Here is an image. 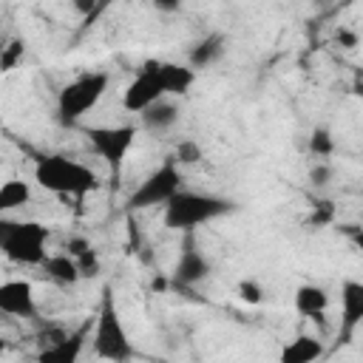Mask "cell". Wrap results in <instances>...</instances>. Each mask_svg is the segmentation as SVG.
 Masks as SVG:
<instances>
[{
    "mask_svg": "<svg viewBox=\"0 0 363 363\" xmlns=\"http://www.w3.org/2000/svg\"><path fill=\"white\" fill-rule=\"evenodd\" d=\"M162 210H164L162 218H164L167 230L193 233L196 227H201L207 221L230 216L235 210V201L227 196H218V193H201V190H184L182 187L164 201Z\"/></svg>",
    "mask_w": 363,
    "mask_h": 363,
    "instance_id": "cell-1",
    "label": "cell"
},
{
    "mask_svg": "<svg viewBox=\"0 0 363 363\" xmlns=\"http://www.w3.org/2000/svg\"><path fill=\"white\" fill-rule=\"evenodd\" d=\"M34 182L48 193L74 196V199H82V196L99 190V176L88 164H82L77 159H68L62 153H51V156L37 159Z\"/></svg>",
    "mask_w": 363,
    "mask_h": 363,
    "instance_id": "cell-2",
    "label": "cell"
},
{
    "mask_svg": "<svg viewBox=\"0 0 363 363\" xmlns=\"http://www.w3.org/2000/svg\"><path fill=\"white\" fill-rule=\"evenodd\" d=\"M48 227L34 218H6L0 216V255H6L11 264L23 267H40L45 261V244H48Z\"/></svg>",
    "mask_w": 363,
    "mask_h": 363,
    "instance_id": "cell-3",
    "label": "cell"
},
{
    "mask_svg": "<svg viewBox=\"0 0 363 363\" xmlns=\"http://www.w3.org/2000/svg\"><path fill=\"white\" fill-rule=\"evenodd\" d=\"M108 85H111V77L105 71H85V74L74 77L68 85H62V91L57 94V119H60V125L62 128L79 125V119L102 102Z\"/></svg>",
    "mask_w": 363,
    "mask_h": 363,
    "instance_id": "cell-4",
    "label": "cell"
},
{
    "mask_svg": "<svg viewBox=\"0 0 363 363\" xmlns=\"http://www.w3.org/2000/svg\"><path fill=\"white\" fill-rule=\"evenodd\" d=\"M94 352L96 357L102 360H130L136 352H133V343L128 337V329L122 323V315L116 309V301H113V289L111 286H102V298H99V312H96V320H94Z\"/></svg>",
    "mask_w": 363,
    "mask_h": 363,
    "instance_id": "cell-5",
    "label": "cell"
},
{
    "mask_svg": "<svg viewBox=\"0 0 363 363\" xmlns=\"http://www.w3.org/2000/svg\"><path fill=\"white\" fill-rule=\"evenodd\" d=\"M182 170H179V164L173 162V156L170 159H164L159 167H153L147 176H145V182H139V187L128 196V201H125V207H128V213H136V210H150V207H164V201L176 193V190H182Z\"/></svg>",
    "mask_w": 363,
    "mask_h": 363,
    "instance_id": "cell-6",
    "label": "cell"
},
{
    "mask_svg": "<svg viewBox=\"0 0 363 363\" xmlns=\"http://www.w3.org/2000/svg\"><path fill=\"white\" fill-rule=\"evenodd\" d=\"M85 139H88L91 150L113 173H119L133 142H136V125H91V128H85Z\"/></svg>",
    "mask_w": 363,
    "mask_h": 363,
    "instance_id": "cell-7",
    "label": "cell"
},
{
    "mask_svg": "<svg viewBox=\"0 0 363 363\" xmlns=\"http://www.w3.org/2000/svg\"><path fill=\"white\" fill-rule=\"evenodd\" d=\"M167 96L164 88H162V79H159V71H156V60L145 62V68L128 82L125 94H122V108L128 113H142L147 105H153L156 99Z\"/></svg>",
    "mask_w": 363,
    "mask_h": 363,
    "instance_id": "cell-8",
    "label": "cell"
},
{
    "mask_svg": "<svg viewBox=\"0 0 363 363\" xmlns=\"http://www.w3.org/2000/svg\"><path fill=\"white\" fill-rule=\"evenodd\" d=\"M0 312L11 318H37V295L31 281L26 278L0 281Z\"/></svg>",
    "mask_w": 363,
    "mask_h": 363,
    "instance_id": "cell-9",
    "label": "cell"
},
{
    "mask_svg": "<svg viewBox=\"0 0 363 363\" xmlns=\"http://www.w3.org/2000/svg\"><path fill=\"white\" fill-rule=\"evenodd\" d=\"M184 244H182V252L176 258V267H173V284L176 286H196L199 281H204L210 275V261L204 258L201 250H196L193 244V235L184 233Z\"/></svg>",
    "mask_w": 363,
    "mask_h": 363,
    "instance_id": "cell-10",
    "label": "cell"
},
{
    "mask_svg": "<svg viewBox=\"0 0 363 363\" xmlns=\"http://www.w3.org/2000/svg\"><path fill=\"white\" fill-rule=\"evenodd\" d=\"M88 335H91V320L82 323L74 335H60L57 340H51V346H45L37 357L43 363H74L82 354V346H85Z\"/></svg>",
    "mask_w": 363,
    "mask_h": 363,
    "instance_id": "cell-11",
    "label": "cell"
},
{
    "mask_svg": "<svg viewBox=\"0 0 363 363\" xmlns=\"http://www.w3.org/2000/svg\"><path fill=\"white\" fill-rule=\"evenodd\" d=\"M363 323V284L349 278L340 286V332L349 337Z\"/></svg>",
    "mask_w": 363,
    "mask_h": 363,
    "instance_id": "cell-12",
    "label": "cell"
},
{
    "mask_svg": "<svg viewBox=\"0 0 363 363\" xmlns=\"http://www.w3.org/2000/svg\"><path fill=\"white\" fill-rule=\"evenodd\" d=\"M156 71H159V79L167 96H182L196 82V68L182 65V62H156Z\"/></svg>",
    "mask_w": 363,
    "mask_h": 363,
    "instance_id": "cell-13",
    "label": "cell"
},
{
    "mask_svg": "<svg viewBox=\"0 0 363 363\" xmlns=\"http://www.w3.org/2000/svg\"><path fill=\"white\" fill-rule=\"evenodd\" d=\"M326 306H329V292L323 286H318V284H301L295 289V312L298 315L318 320V318H323Z\"/></svg>",
    "mask_w": 363,
    "mask_h": 363,
    "instance_id": "cell-14",
    "label": "cell"
},
{
    "mask_svg": "<svg viewBox=\"0 0 363 363\" xmlns=\"http://www.w3.org/2000/svg\"><path fill=\"white\" fill-rule=\"evenodd\" d=\"M179 105L176 102H170V99H156L153 105H147L139 116H142V125L147 128V130H153V133H164V130H170L176 122H179Z\"/></svg>",
    "mask_w": 363,
    "mask_h": 363,
    "instance_id": "cell-15",
    "label": "cell"
},
{
    "mask_svg": "<svg viewBox=\"0 0 363 363\" xmlns=\"http://www.w3.org/2000/svg\"><path fill=\"white\" fill-rule=\"evenodd\" d=\"M323 354V343L315 335H298L284 343L281 349V363H312Z\"/></svg>",
    "mask_w": 363,
    "mask_h": 363,
    "instance_id": "cell-16",
    "label": "cell"
},
{
    "mask_svg": "<svg viewBox=\"0 0 363 363\" xmlns=\"http://www.w3.org/2000/svg\"><path fill=\"white\" fill-rule=\"evenodd\" d=\"M224 45H227V40H224V34H218V31H213V34L201 37V40L190 48L187 65H190V68H207V65L218 62V60H221V54H224Z\"/></svg>",
    "mask_w": 363,
    "mask_h": 363,
    "instance_id": "cell-17",
    "label": "cell"
},
{
    "mask_svg": "<svg viewBox=\"0 0 363 363\" xmlns=\"http://www.w3.org/2000/svg\"><path fill=\"white\" fill-rule=\"evenodd\" d=\"M43 269H45V275L51 278V281H57V284H62V286H74L82 275H79V267H77V261H74V255H68V252H57V255H45V261L40 264Z\"/></svg>",
    "mask_w": 363,
    "mask_h": 363,
    "instance_id": "cell-18",
    "label": "cell"
},
{
    "mask_svg": "<svg viewBox=\"0 0 363 363\" xmlns=\"http://www.w3.org/2000/svg\"><path fill=\"white\" fill-rule=\"evenodd\" d=\"M31 201V182L26 179H6L0 184V216H9Z\"/></svg>",
    "mask_w": 363,
    "mask_h": 363,
    "instance_id": "cell-19",
    "label": "cell"
},
{
    "mask_svg": "<svg viewBox=\"0 0 363 363\" xmlns=\"http://www.w3.org/2000/svg\"><path fill=\"white\" fill-rule=\"evenodd\" d=\"M201 156H204V150H201V145H199L196 139H182V142L176 145L173 162H176L179 167H187V164H199Z\"/></svg>",
    "mask_w": 363,
    "mask_h": 363,
    "instance_id": "cell-20",
    "label": "cell"
},
{
    "mask_svg": "<svg viewBox=\"0 0 363 363\" xmlns=\"http://www.w3.org/2000/svg\"><path fill=\"white\" fill-rule=\"evenodd\" d=\"M332 150H335L332 133H329L326 128H315V130L309 133V153L318 156V159H326V156H332Z\"/></svg>",
    "mask_w": 363,
    "mask_h": 363,
    "instance_id": "cell-21",
    "label": "cell"
},
{
    "mask_svg": "<svg viewBox=\"0 0 363 363\" xmlns=\"http://www.w3.org/2000/svg\"><path fill=\"white\" fill-rule=\"evenodd\" d=\"M23 54H26V43L20 37L9 40V45H3V51H0V71H11L23 60Z\"/></svg>",
    "mask_w": 363,
    "mask_h": 363,
    "instance_id": "cell-22",
    "label": "cell"
},
{
    "mask_svg": "<svg viewBox=\"0 0 363 363\" xmlns=\"http://www.w3.org/2000/svg\"><path fill=\"white\" fill-rule=\"evenodd\" d=\"M74 261H77V267H79V275L85 278V275H96L99 272V258H96V252L91 250V247H85L82 252H77L74 255Z\"/></svg>",
    "mask_w": 363,
    "mask_h": 363,
    "instance_id": "cell-23",
    "label": "cell"
},
{
    "mask_svg": "<svg viewBox=\"0 0 363 363\" xmlns=\"http://www.w3.org/2000/svg\"><path fill=\"white\" fill-rule=\"evenodd\" d=\"M235 292H238V298H241L244 303H250V306H258V303L264 301V289H261L255 281H241Z\"/></svg>",
    "mask_w": 363,
    "mask_h": 363,
    "instance_id": "cell-24",
    "label": "cell"
},
{
    "mask_svg": "<svg viewBox=\"0 0 363 363\" xmlns=\"http://www.w3.org/2000/svg\"><path fill=\"white\" fill-rule=\"evenodd\" d=\"M332 218H335V204H332V201H318L315 210H312V216H309V224L323 227V224H329Z\"/></svg>",
    "mask_w": 363,
    "mask_h": 363,
    "instance_id": "cell-25",
    "label": "cell"
},
{
    "mask_svg": "<svg viewBox=\"0 0 363 363\" xmlns=\"http://www.w3.org/2000/svg\"><path fill=\"white\" fill-rule=\"evenodd\" d=\"M329 179H332V167H329V164H323V162H318V164L309 170V182H312L315 187L329 184Z\"/></svg>",
    "mask_w": 363,
    "mask_h": 363,
    "instance_id": "cell-26",
    "label": "cell"
},
{
    "mask_svg": "<svg viewBox=\"0 0 363 363\" xmlns=\"http://www.w3.org/2000/svg\"><path fill=\"white\" fill-rule=\"evenodd\" d=\"M113 3H119V0H96V6H94V11H91V14H88V17L82 20V28H88V26H94V23H96V20H99V17H102V14H105V11H108V9L113 6Z\"/></svg>",
    "mask_w": 363,
    "mask_h": 363,
    "instance_id": "cell-27",
    "label": "cell"
},
{
    "mask_svg": "<svg viewBox=\"0 0 363 363\" xmlns=\"http://www.w3.org/2000/svg\"><path fill=\"white\" fill-rule=\"evenodd\" d=\"M182 3H184V0H150V6H153L156 11H162V14H173V11H179Z\"/></svg>",
    "mask_w": 363,
    "mask_h": 363,
    "instance_id": "cell-28",
    "label": "cell"
},
{
    "mask_svg": "<svg viewBox=\"0 0 363 363\" xmlns=\"http://www.w3.org/2000/svg\"><path fill=\"white\" fill-rule=\"evenodd\" d=\"M337 43H340L343 48H354V45H357V34L349 31V28H340V31H337Z\"/></svg>",
    "mask_w": 363,
    "mask_h": 363,
    "instance_id": "cell-29",
    "label": "cell"
},
{
    "mask_svg": "<svg viewBox=\"0 0 363 363\" xmlns=\"http://www.w3.org/2000/svg\"><path fill=\"white\" fill-rule=\"evenodd\" d=\"M94 6H96V0H74V9H77V14H79L82 20L94 11Z\"/></svg>",
    "mask_w": 363,
    "mask_h": 363,
    "instance_id": "cell-30",
    "label": "cell"
},
{
    "mask_svg": "<svg viewBox=\"0 0 363 363\" xmlns=\"http://www.w3.org/2000/svg\"><path fill=\"white\" fill-rule=\"evenodd\" d=\"M6 346H9V343H6V337H0V354L6 352Z\"/></svg>",
    "mask_w": 363,
    "mask_h": 363,
    "instance_id": "cell-31",
    "label": "cell"
}]
</instances>
